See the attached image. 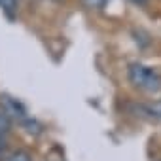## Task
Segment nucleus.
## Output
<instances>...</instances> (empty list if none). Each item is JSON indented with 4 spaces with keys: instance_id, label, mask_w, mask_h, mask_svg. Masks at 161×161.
<instances>
[{
    "instance_id": "f257e3e1",
    "label": "nucleus",
    "mask_w": 161,
    "mask_h": 161,
    "mask_svg": "<svg viewBox=\"0 0 161 161\" xmlns=\"http://www.w3.org/2000/svg\"><path fill=\"white\" fill-rule=\"evenodd\" d=\"M127 76L133 87L138 91H144L150 95H155L161 91V72L153 66H148L142 63H131Z\"/></svg>"
},
{
    "instance_id": "f03ea898",
    "label": "nucleus",
    "mask_w": 161,
    "mask_h": 161,
    "mask_svg": "<svg viewBox=\"0 0 161 161\" xmlns=\"http://www.w3.org/2000/svg\"><path fill=\"white\" fill-rule=\"evenodd\" d=\"M2 104H4L2 106V112L8 118H15V119H21V121L27 119V112H25V108H23V104L19 101L10 99V97H4L2 99Z\"/></svg>"
},
{
    "instance_id": "7ed1b4c3",
    "label": "nucleus",
    "mask_w": 161,
    "mask_h": 161,
    "mask_svg": "<svg viewBox=\"0 0 161 161\" xmlns=\"http://www.w3.org/2000/svg\"><path fill=\"white\" fill-rule=\"evenodd\" d=\"M2 161H32V157H31V153L25 152V150H15V152L8 153Z\"/></svg>"
},
{
    "instance_id": "20e7f679",
    "label": "nucleus",
    "mask_w": 161,
    "mask_h": 161,
    "mask_svg": "<svg viewBox=\"0 0 161 161\" xmlns=\"http://www.w3.org/2000/svg\"><path fill=\"white\" fill-rule=\"evenodd\" d=\"M17 4H19V0H0V10L4 14H8L10 17H14V14L17 10Z\"/></svg>"
},
{
    "instance_id": "39448f33",
    "label": "nucleus",
    "mask_w": 161,
    "mask_h": 161,
    "mask_svg": "<svg viewBox=\"0 0 161 161\" xmlns=\"http://www.w3.org/2000/svg\"><path fill=\"white\" fill-rule=\"evenodd\" d=\"M86 2V6H89V8H95V10H103L110 0H84Z\"/></svg>"
},
{
    "instance_id": "423d86ee",
    "label": "nucleus",
    "mask_w": 161,
    "mask_h": 161,
    "mask_svg": "<svg viewBox=\"0 0 161 161\" xmlns=\"http://www.w3.org/2000/svg\"><path fill=\"white\" fill-rule=\"evenodd\" d=\"M0 131H2V133L10 131V118L4 112H0Z\"/></svg>"
},
{
    "instance_id": "0eeeda50",
    "label": "nucleus",
    "mask_w": 161,
    "mask_h": 161,
    "mask_svg": "<svg viewBox=\"0 0 161 161\" xmlns=\"http://www.w3.org/2000/svg\"><path fill=\"white\" fill-rule=\"evenodd\" d=\"M150 114H152L153 118H157V119H161V101H159L157 104H153V106L150 108Z\"/></svg>"
},
{
    "instance_id": "6e6552de",
    "label": "nucleus",
    "mask_w": 161,
    "mask_h": 161,
    "mask_svg": "<svg viewBox=\"0 0 161 161\" xmlns=\"http://www.w3.org/2000/svg\"><path fill=\"white\" fill-rule=\"evenodd\" d=\"M4 146H6V133L0 131V153L4 152Z\"/></svg>"
},
{
    "instance_id": "1a4fd4ad",
    "label": "nucleus",
    "mask_w": 161,
    "mask_h": 161,
    "mask_svg": "<svg viewBox=\"0 0 161 161\" xmlns=\"http://www.w3.org/2000/svg\"><path fill=\"white\" fill-rule=\"evenodd\" d=\"M133 2H136V4H146V0H133Z\"/></svg>"
}]
</instances>
